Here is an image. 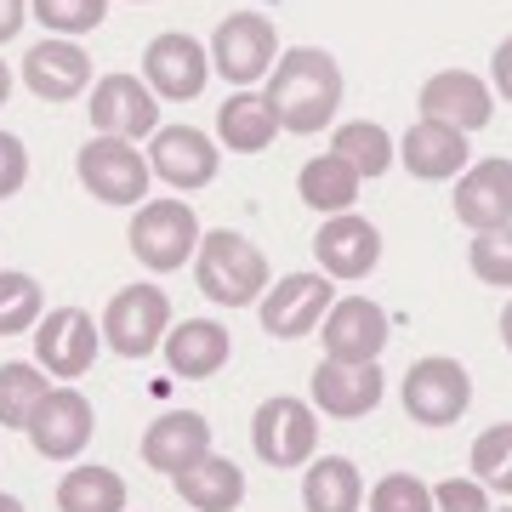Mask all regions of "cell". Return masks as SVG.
<instances>
[{
  "instance_id": "6da1fadb",
  "label": "cell",
  "mask_w": 512,
  "mask_h": 512,
  "mask_svg": "<svg viewBox=\"0 0 512 512\" xmlns=\"http://www.w3.org/2000/svg\"><path fill=\"white\" fill-rule=\"evenodd\" d=\"M268 103L279 114V131H296V137H313L325 131L342 109V69L336 57L319 52V46H291V52L274 57L268 69Z\"/></svg>"
},
{
  "instance_id": "7a4b0ae2",
  "label": "cell",
  "mask_w": 512,
  "mask_h": 512,
  "mask_svg": "<svg viewBox=\"0 0 512 512\" xmlns=\"http://www.w3.org/2000/svg\"><path fill=\"white\" fill-rule=\"evenodd\" d=\"M194 285L217 308H251L268 291V256L234 228H211V234H200V251H194Z\"/></svg>"
},
{
  "instance_id": "3957f363",
  "label": "cell",
  "mask_w": 512,
  "mask_h": 512,
  "mask_svg": "<svg viewBox=\"0 0 512 512\" xmlns=\"http://www.w3.org/2000/svg\"><path fill=\"white\" fill-rule=\"evenodd\" d=\"M399 399H404V416L416 421V427H456L467 416V404H473V376L456 359L427 353V359H416V365L404 370Z\"/></svg>"
},
{
  "instance_id": "277c9868",
  "label": "cell",
  "mask_w": 512,
  "mask_h": 512,
  "mask_svg": "<svg viewBox=\"0 0 512 512\" xmlns=\"http://www.w3.org/2000/svg\"><path fill=\"white\" fill-rule=\"evenodd\" d=\"M97 330H103V348H114L120 359H148V353H160L165 330H171V296L160 285H126L103 308Z\"/></svg>"
},
{
  "instance_id": "5b68a950",
  "label": "cell",
  "mask_w": 512,
  "mask_h": 512,
  "mask_svg": "<svg viewBox=\"0 0 512 512\" xmlns=\"http://www.w3.org/2000/svg\"><path fill=\"white\" fill-rule=\"evenodd\" d=\"M200 217L188 211L183 200H148L137 217H131V251L143 268L154 274H177L183 262H194L200 251Z\"/></svg>"
},
{
  "instance_id": "8992f818",
  "label": "cell",
  "mask_w": 512,
  "mask_h": 512,
  "mask_svg": "<svg viewBox=\"0 0 512 512\" xmlns=\"http://www.w3.org/2000/svg\"><path fill=\"white\" fill-rule=\"evenodd\" d=\"M205 52H211V74H222L228 86H256L279 57V29L262 12H228Z\"/></svg>"
},
{
  "instance_id": "52a82bcc",
  "label": "cell",
  "mask_w": 512,
  "mask_h": 512,
  "mask_svg": "<svg viewBox=\"0 0 512 512\" xmlns=\"http://www.w3.org/2000/svg\"><path fill=\"white\" fill-rule=\"evenodd\" d=\"M251 444H256V456L268 461V467H279V473L308 467L313 450H319V416H313V404L285 399V393L268 399V404H256Z\"/></svg>"
},
{
  "instance_id": "ba28073f",
  "label": "cell",
  "mask_w": 512,
  "mask_h": 512,
  "mask_svg": "<svg viewBox=\"0 0 512 512\" xmlns=\"http://www.w3.org/2000/svg\"><path fill=\"white\" fill-rule=\"evenodd\" d=\"M97 353H103V330L92 325V313L86 308H52L40 313L35 325V365L57 382H80L86 370L97 365Z\"/></svg>"
},
{
  "instance_id": "9c48e42d",
  "label": "cell",
  "mask_w": 512,
  "mask_h": 512,
  "mask_svg": "<svg viewBox=\"0 0 512 512\" xmlns=\"http://www.w3.org/2000/svg\"><path fill=\"white\" fill-rule=\"evenodd\" d=\"M80 183L86 194L103 205H143L148 194V154H137V143L126 137H92V143L80 148Z\"/></svg>"
},
{
  "instance_id": "30bf717a",
  "label": "cell",
  "mask_w": 512,
  "mask_h": 512,
  "mask_svg": "<svg viewBox=\"0 0 512 512\" xmlns=\"http://www.w3.org/2000/svg\"><path fill=\"white\" fill-rule=\"evenodd\" d=\"M330 302H336V279H325V274H285L274 291H262L256 319H262V330H268L274 342H296V336H308V330L325 325Z\"/></svg>"
},
{
  "instance_id": "8fae6325",
  "label": "cell",
  "mask_w": 512,
  "mask_h": 512,
  "mask_svg": "<svg viewBox=\"0 0 512 512\" xmlns=\"http://www.w3.org/2000/svg\"><path fill=\"white\" fill-rule=\"evenodd\" d=\"M217 143L205 137L200 126H160L148 137V171L160 177L165 188L177 194H194V188L217 183Z\"/></svg>"
},
{
  "instance_id": "7c38bea8",
  "label": "cell",
  "mask_w": 512,
  "mask_h": 512,
  "mask_svg": "<svg viewBox=\"0 0 512 512\" xmlns=\"http://www.w3.org/2000/svg\"><path fill=\"white\" fill-rule=\"evenodd\" d=\"M92 131L97 137H154L160 131V97L143 86V74H103L92 86Z\"/></svg>"
},
{
  "instance_id": "4fadbf2b",
  "label": "cell",
  "mask_w": 512,
  "mask_h": 512,
  "mask_svg": "<svg viewBox=\"0 0 512 512\" xmlns=\"http://www.w3.org/2000/svg\"><path fill=\"white\" fill-rule=\"evenodd\" d=\"M211 80V52L194 35H154L143 52V86L165 103H194Z\"/></svg>"
},
{
  "instance_id": "5bb4252c",
  "label": "cell",
  "mask_w": 512,
  "mask_h": 512,
  "mask_svg": "<svg viewBox=\"0 0 512 512\" xmlns=\"http://www.w3.org/2000/svg\"><path fill=\"white\" fill-rule=\"evenodd\" d=\"M92 399L86 393H74V387H52L46 399H40V410L29 416V444H35L46 461H74L86 444H92Z\"/></svg>"
},
{
  "instance_id": "9a60e30c",
  "label": "cell",
  "mask_w": 512,
  "mask_h": 512,
  "mask_svg": "<svg viewBox=\"0 0 512 512\" xmlns=\"http://www.w3.org/2000/svg\"><path fill=\"white\" fill-rule=\"evenodd\" d=\"M313 256H319V274L325 279H370L376 262H382V234H376V222L342 211V217L319 222Z\"/></svg>"
},
{
  "instance_id": "2e32d148",
  "label": "cell",
  "mask_w": 512,
  "mask_h": 512,
  "mask_svg": "<svg viewBox=\"0 0 512 512\" xmlns=\"http://www.w3.org/2000/svg\"><path fill=\"white\" fill-rule=\"evenodd\" d=\"M387 348V313L365 296H336L325 313V359L336 365H376Z\"/></svg>"
},
{
  "instance_id": "e0dca14e",
  "label": "cell",
  "mask_w": 512,
  "mask_h": 512,
  "mask_svg": "<svg viewBox=\"0 0 512 512\" xmlns=\"http://www.w3.org/2000/svg\"><path fill=\"white\" fill-rule=\"evenodd\" d=\"M23 86L40 97V103H74V97L92 86V57H86V46L80 40H40V46H29V57H23Z\"/></svg>"
},
{
  "instance_id": "ac0fdd59",
  "label": "cell",
  "mask_w": 512,
  "mask_h": 512,
  "mask_svg": "<svg viewBox=\"0 0 512 512\" xmlns=\"http://www.w3.org/2000/svg\"><path fill=\"white\" fill-rule=\"evenodd\" d=\"M387 393L382 365H336V359H319L313 365V410L336 421H359L370 416Z\"/></svg>"
},
{
  "instance_id": "d6986e66",
  "label": "cell",
  "mask_w": 512,
  "mask_h": 512,
  "mask_svg": "<svg viewBox=\"0 0 512 512\" xmlns=\"http://www.w3.org/2000/svg\"><path fill=\"white\" fill-rule=\"evenodd\" d=\"M495 114V92L490 80H478L467 69H444L421 86V120H439V126H456V131H478L490 126Z\"/></svg>"
},
{
  "instance_id": "ffe728a7",
  "label": "cell",
  "mask_w": 512,
  "mask_h": 512,
  "mask_svg": "<svg viewBox=\"0 0 512 512\" xmlns=\"http://www.w3.org/2000/svg\"><path fill=\"white\" fill-rule=\"evenodd\" d=\"M205 450H211V421L200 410H165V416L148 421V433H143V461L165 478L194 467Z\"/></svg>"
},
{
  "instance_id": "44dd1931",
  "label": "cell",
  "mask_w": 512,
  "mask_h": 512,
  "mask_svg": "<svg viewBox=\"0 0 512 512\" xmlns=\"http://www.w3.org/2000/svg\"><path fill=\"white\" fill-rule=\"evenodd\" d=\"M456 222H467L473 234H484V228H501V222H512V160H478L461 171L456 183Z\"/></svg>"
},
{
  "instance_id": "7402d4cb",
  "label": "cell",
  "mask_w": 512,
  "mask_h": 512,
  "mask_svg": "<svg viewBox=\"0 0 512 512\" xmlns=\"http://www.w3.org/2000/svg\"><path fill=\"white\" fill-rule=\"evenodd\" d=\"M160 348H165L171 376H183V382H211V376L228 365L234 336H228V325H217V319H183V325L165 330Z\"/></svg>"
},
{
  "instance_id": "603a6c76",
  "label": "cell",
  "mask_w": 512,
  "mask_h": 512,
  "mask_svg": "<svg viewBox=\"0 0 512 512\" xmlns=\"http://www.w3.org/2000/svg\"><path fill=\"white\" fill-rule=\"evenodd\" d=\"M399 160L421 183H450V177H461L473 165V154H467V131L439 126V120H416V126L404 131Z\"/></svg>"
},
{
  "instance_id": "cb8c5ba5",
  "label": "cell",
  "mask_w": 512,
  "mask_h": 512,
  "mask_svg": "<svg viewBox=\"0 0 512 512\" xmlns=\"http://www.w3.org/2000/svg\"><path fill=\"white\" fill-rule=\"evenodd\" d=\"M171 484H177V495H183L194 512H234L239 501H245V473H239L228 456H217V450H205V456L194 461V467H183Z\"/></svg>"
},
{
  "instance_id": "d4e9b609",
  "label": "cell",
  "mask_w": 512,
  "mask_h": 512,
  "mask_svg": "<svg viewBox=\"0 0 512 512\" xmlns=\"http://www.w3.org/2000/svg\"><path fill=\"white\" fill-rule=\"evenodd\" d=\"M279 137V114L262 92H234L217 109V143L228 154H262Z\"/></svg>"
},
{
  "instance_id": "484cf974",
  "label": "cell",
  "mask_w": 512,
  "mask_h": 512,
  "mask_svg": "<svg viewBox=\"0 0 512 512\" xmlns=\"http://www.w3.org/2000/svg\"><path fill=\"white\" fill-rule=\"evenodd\" d=\"M302 507L308 512H359L365 507V478L348 456H313L302 467Z\"/></svg>"
},
{
  "instance_id": "4316f807",
  "label": "cell",
  "mask_w": 512,
  "mask_h": 512,
  "mask_svg": "<svg viewBox=\"0 0 512 512\" xmlns=\"http://www.w3.org/2000/svg\"><path fill=\"white\" fill-rule=\"evenodd\" d=\"M359 188H365V177H359L348 160H336V154H319V160H308V165H302V177H296V194H302V205H313V211H330V217L353 211Z\"/></svg>"
},
{
  "instance_id": "83f0119b",
  "label": "cell",
  "mask_w": 512,
  "mask_h": 512,
  "mask_svg": "<svg viewBox=\"0 0 512 512\" xmlns=\"http://www.w3.org/2000/svg\"><path fill=\"white\" fill-rule=\"evenodd\" d=\"M57 512H126V478L114 467H69L57 484Z\"/></svg>"
},
{
  "instance_id": "f1b7e54d",
  "label": "cell",
  "mask_w": 512,
  "mask_h": 512,
  "mask_svg": "<svg viewBox=\"0 0 512 512\" xmlns=\"http://www.w3.org/2000/svg\"><path fill=\"white\" fill-rule=\"evenodd\" d=\"M330 154L348 160L365 183L370 177H382V171H393V137H387L376 120H342L336 137H330Z\"/></svg>"
},
{
  "instance_id": "f546056e",
  "label": "cell",
  "mask_w": 512,
  "mask_h": 512,
  "mask_svg": "<svg viewBox=\"0 0 512 512\" xmlns=\"http://www.w3.org/2000/svg\"><path fill=\"white\" fill-rule=\"evenodd\" d=\"M52 387H46V370L23 365V359H6L0 365V427H29V416L40 410Z\"/></svg>"
},
{
  "instance_id": "4dcf8cb0",
  "label": "cell",
  "mask_w": 512,
  "mask_h": 512,
  "mask_svg": "<svg viewBox=\"0 0 512 512\" xmlns=\"http://www.w3.org/2000/svg\"><path fill=\"white\" fill-rule=\"evenodd\" d=\"M40 313H46L40 279L23 274V268H0V336H23V330H35Z\"/></svg>"
},
{
  "instance_id": "1f68e13d",
  "label": "cell",
  "mask_w": 512,
  "mask_h": 512,
  "mask_svg": "<svg viewBox=\"0 0 512 512\" xmlns=\"http://www.w3.org/2000/svg\"><path fill=\"white\" fill-rule=\"evenodd\" d=\"M473 478L484 490L512 495V421H495L473 439Z\"/></svg>"
},
{
  "instance_id": "d6a6232c",
  "label": "cell",
  "mask_w": 512,
  "mask_h": 512,
  "mask_svg": "<svg viewBox=\"0 0 512 512\" xmlns=\"http://www.w3.org/2000/svg\"><path fill=\"white\" fill-rule=\"evenodd\" d=\"M467 262H473V274L484 279V285H495V291H512V222L473 234V245H467Z\"/></svg>"
},
{
  "instance_id": "836d02e7",
  "label": "cell",
  "mask_w": 512,
  "mask_h": 512,
  "mask_svg": "<svg viewBox=\"0 0 512 512\" xmlns=\"http://www.w3.org/2000/svg\"><path fill=\"white\" fill-rule=\"evenodd\" d=\"M29 6H35V18L46 23V29H57L63 40L92 35L97 23L109 18V0H29Z\"/></svg>"
},
{
  "instance_id": "e575fe53",
  "label": "cell",
  "mask_w": 512,
  "mask_h": 512,
  "mask_svg": "<svg viewBox=\"0 0 512 512\" xmlns=\"http://www.w3.org/2000/svg\"><path fill=\"white\" fill-rule=\"evenodd\" d=\"M370 512H433V484H421L416 473H387L370 490Z\"/></svg>"
},
{
  "instance_id": "d590c367",
  "label": "cell",
  "mask_w": 512,
  "mask_h": 512,
  "mask_svg": "<svg viewBox=\"0 0 512 512\" xmlns=\"http://www.w3.org/2000/svg\"><path fill=\"white\" fill-rule=\"evenodd\" d=\"M433 512H490V490L478 478H444L433 484Z\"/></svg>"
},
{
  "instance_id": "8d00e7d4",
  "label": "cell",
  "mask_w": 512,
  "mask_h": 512,
  "mask_svg": "<svg viewBox=\"0 0 512 512\" xmlns=\"http://www.w3.org/2000/svg\"><path fill=\"white\" fill-rule=\"evenodd\" d=\"M23 183H29V148L18 131H0V200L23 194Z\"/></svg>"
},
{
  "instance_id": "74e56055",
  "label": "cell",
  "mask_w": 512,
  "mask_h": 512,
  "mask_svg": "<svg viewBox=\"0 0 512 512\" xmlns=\"http://www.w3.org/2000/svg\"><path fill=\"white\" fill-rule=\"evenodd\" d=\"M490 92H501V103H512V35L490 57Z\"/></svg>"
},
{
  "instance_id": "f35d334b",
  "label": "cell",
  "mask_w": 512,
  "mask_h": 512,
  "mask_svg": "<svg viewBox=\"0 0 512 512\" xmlns=\"http://www.w3.org/2000/svg\"><path fill=\"white\" fill-rule=\"evenodd\" d=\"M23 18H29V0H0V46L23 29Z\"/></svg>"
},
{
  "instance_id": "ab89813d",
  "label": "cell",
  "mask_w": 512,
  "mask_h": 512,
  "mask_svg": "<svg viewBox=\"0 0 512 512\" xmlns=\"http://www.w3.org/2000/svg\"><path fill=\"white\" fill-rule=\"evenodd\" d=\"M501 342H507V353H512V302L501 308Z\"/></svg>"
},
{
  "instance_id": "60d3db41",
  "label": "cell",
  "mask_w": 512,
  "mask_h": 512,
  "mask_svg": "<svg viewBox=\"0 0 512 512\" xmlns=\"http://www.w3.org/2000/svg\"><path fill=\"white\" fill-rule=\"evenodd\" d=\"M0 512H29V507H23V501H18L12 490H0Z\"/></svg>"
},
{
  "instance_id": "b9f144b4",
  "label": "cell",
  "mask_w": 512,
  "mask_h": 512,
  "mask_svg": "<svg viewBox=\"0 0 512 512\" xmlns=\"http://www.w3.org/2000/svg\"><path fill=\"white\" fill-rule=\"evenodd\" d=\"M6 97H12V69L0 63V109H6Z\"/></svg>"
},
{
  "instance_id": "7bdbcfd3",
  "label": "cell",
  "mask_w": 512,
  "mask_h": 512,
  "mask_svg": "<svg viewBox=\"0 0 512 512\" xmlns=\"http://www.w3.org/2000/svg\"><path fill=\"white\" fill-rule=\"evenodd\" d=\"M501 512H512V507H501Z\"/></svg>"
},
{
  "instance_id": "ee69618b",
  "label": "cell",
  "mask_w": 512,
  "mask_h": 512,
  "mask_svg": "<svg viewBox=\"0 0 512 512\" xmlns=\"http://www.w3.org/2000/svg\"><path fill=\"white\" fill-rule=\"evenodd\" d=\"M137 6H143V0H137Z\"/></svg>"
}]
</instances>
